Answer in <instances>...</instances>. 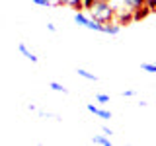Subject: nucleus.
Listing matches in <instances>:
<instances>
[{
    "instance_id": "f257e3e1",
    "label": "nucleus",
    "mask_w": 156,
    "mask_h": 146,
    "mask_svg": "<svg viewBox=\"0 0 156 146\" xmlns=\"http://www.w3.org/2000/svg\"><path fill=\"white\" fill-rule=\"evenodd\" d=\"M88 14H90V18L96 19V22L107 23V22H113V18H115V6H113V2L96 0V2L92 4V8L88 10Z\"/></svg>"
},
{
    "instance_id": "f03ea898",
    "label": "nucleus",
    "mask_w": 156,
    "mask_h": 146,
    "mask_svg": "<svg viewBox=\"0 0 156 146\" xmlns=\"http://www.w3.org/2000/svg\"><path fill=\"white\" fill-rule=\"evenodd\" d=\"M148 14H152V10H150L148 6H140V8H136V10H133V22H139V19H144Z\"/></svg>"
},
{
    "instance_id": "7ed1b4c3",
    "label": "nucleus",
    "mask_w": 156,
    "mask_h": 146,
    "mask_svg": "<svg viewBox=\"0 0 156 146\" xmlns=\"http://www.w3.org/2000/svg\"><path fill=\"white\" fill-rule=\"evenodd\" d=\"M104 33H109V35H117V33L121 31V26L117 22H107L104 23V29H101Z\"/></svg>"
},
{
    "instance_id": "20e7f679",
    "label": "nucleus",
    "mask_w": 156,
    "mask_h": 146,
    "mask_svg": "<svg viewBox=\"0 0 156 146\" xmlns=\"http://www.w3.org/2000/svg\"><path fill=\"white\" fill-rule=\"evenodd\" d=\"M18 51L22 53V55L26 57L27 61H31V62H37V61H39V57H37V55H33V53L29 51V49H27L26 45H23V43H20V45H18Z\"/></svg>"
},
{
    "instance_id": "39448f33",
    "label": "nucleus",
    "mask_w": 156,
    "mask_h": 146,
    "mask_svg": "<svg viewBox=\"0 0 156 146\" xmlns=\"http://www.w3.org/2000/svg\"><path fill=\"white\" fill-rule=\"evenodd\" d=\"M121 4H123L127 10H136V8L144 6L146 0H121Z\"/></svg>"
},
{
    "instance_id": "423d86ee",
    "label": "nucleus",
    "mask_w": 156,
    "mask_h": 146,
    "mask_svg": "<svg viewBox=\"0 0 156 146\" xmlns=\"http://www.w3.org/2000/svg\"><path fill=\"white\" fill-rule=\"evenodd\" d=\"M74 22L78 23V26H84L86 27V23H88V16L84 12H80V10H78V12L74 14Z\"/></svg>"
},
{
    "instance_id": "0eeeda50",
    "label": "nucleus",
    "mask_w": 156,
    "mask_h": 146,
    "mask_svg": "<svg viewBox=\"0 0 156 146\" xmlns=\"http://www.w3.org/2000/svg\"><path fill=\"white\" fill-rule=\"evenodd\" d=\"M86 27H88V29H94V31H101V29H104V23H100V22H96V19L88 18Z\"/></svg>"
},
{
    "instance_id": "6e6552de",
    "label": "nucleus",
    "mask_w": 156,
    "mask_h": 146,
    "mask_svg": "<svg viewBox=\"0 0 156 146\" xmlns=\"http://www.w3.org/2000/svg\"><path fill=\"white\" fill-rule=\"evenodd\" d=\"M62 6H70L74 10H82V0H61Z\"/></svg>"
},
{
    "instance_id": "1a4fd4ad",
    "label": "nucleus",
    "mask_w": 156,
    "mask_h": 146,
    "mask_svg": "<svg viewBox=\"0 0 156 146\" xmlns=\"http://www.w3.org/2000/svg\"><path fill=\"white\" fill-rule=\"evenodd\" d=\"M78 76H82V78H86V80H92V82H96L98 80V76L96 74H92V72H88V70H84V68H78Z\"/></svg>"
},
{
    "instance_id": "9d476101",
    "label": "nucleus",
    "mask_w": 156,
    "mask_h": 146,
    "mask_svg": "<svg viewBox=\"0 0 156 146\" xmlns=\"http://www.w3.org/2000/svg\"><path fill=\"white\" fill-rule=\"evenodd\" d=\"M94 144L111 146V140H109V136H101V134H98V136H94Z\"/></svg>"
},
{
    "instance_id": "9b49d317",
    "label": "nucleus",
    "mask_w": 156,
    "mask_h": 146,
    "mask_svg": "<svg viewBox=\"0 0 156 146\" xmlns=\"http://www.w3.org/2000/svg\"><path fill=\"white\" fill-rule=\"evenodd\" d=\"M49 88H51V90H55V92H61V94H68V90L62 84H58V82H51Z\"/></svg>"
},
{
    "instance_id": "f8f14e48",
    "label": "nucleus",
    "mask_w": 156,
    "mask_h": 146,
    "mask_svg": "<svg viewBox=\"0 0 156 146\" xmlns=\"http://www.w3.org/2000/svg\"><path fill=\"white\" fill-rule=\"evenodd\" d=\"M96 115H98V117H101V119H111V111H105V109H100V107H98V111H96Z\"/></svg>"
},
{
    "instance_id": "ddd939ff",
    "label": "nucleus",
    "mask_w": 156,
    "mask_h": 146,
    "mask_svg": "<svg viewBox=\"0 0 156 146\" xmlns=\"http://www.w3.org/2000/svg\"><path fill=\"white\" fill-rule=\"evenodd\" d=\"M140 68H143V70H146V72H156V64H150V62H143V64H140Z\"/></svg>"
},
{
    "instance_id": "4468645a",
    "label": "nucleus",
    "mask_w": 156,
    "mask_h": 146,
    "mask_svg": "<svg viewBox=\"0 0 156 146\" xmlns=\"http://www.w3.org/2000/svg\"><path fill=\"white\" fill-rule=\"evenodd\" d=\"M94 2H96V0H82V10H86V12H88Z\"/></svg>"
},
{
    "instance_id": "2eb2a0df",
    "label": "nucleus",
    "mask_w": 156,
    "mask_h": 146,
    "mask_svg": "<svg viewBox=\"0 0 156 146\" xmlns=\"http://www.w3.org/2000/svg\"><path fill=\"white\" fill-rule=\"evenodd\" d=\"M96 99L100 101V103H107V101H109V96H105V94H98V96H96Z\"/></svg>"
},
{
    "instance_id": "dca6fc26",
    "label": "nucleus",
    "mask_w": 156,
    "mask_h": 146,
    "mask_svg": "<svg viewBox=\"0 0 156 146\" xmlns=\"http://www.w3.org/2000/svg\"><path fill=\"white\" fill-rule=\"evenodd\" d=\"M37 6H51V0H33Z\"/></svg>"
},
{
    "instance_id": "f3484780",
    "label": "nucleus",
    "mask_w": 156,
    "mask_h": 146,
    "mask_svg": "<svg viewBox=\"0 0 156 146\" xmlns=\"http://www.w3.org/2000/svg\"><path fill=\"white\" fill-rule=\"evenodd\" d=\"M146 6L152 10V12H156V0H146Z\"/></svg>"
},
{
    "instance_id": "a211bd4d",
    "label": "nucleus",
    "mask_w": 156,
    "mask_h": 146,
    "mask_svg": "<svg viewBox=\"0 0 156 146\" xmlns=\"http://www.w3.org/2000/svg\"><path fill=\"white\" fill-rule=\"evenodd\" d=\"M101 130H104V134H107V136H111V134H113V130H111L109 127H104V129H101Z\"/></svg>"
},
{
    "instance_id": "6ab92c4d",
    "label": "nucleus",
    "mask_w": 156,
    "mask_h": 146,
    "mask_svg": "<svg viewBox=\"0 0 156 146\" xmlns=\"http://www.w3.org/2000/svg\"><path fill=\"white\" fill-rule=\"evenodd\" d=\"M123 96H125V97H133L135 92H133V90H127V92H123Z\"/></svg>"
},
{
    "instance_id": "aec40b11",
    "label": "nucleus",
    "mask_w": 156,
    "mask_h": 146,
    "mask_svg": "<svg viewBox=\"0 0 156 146\" xmlns=\"http://www.w3.org/2000/svg\"><path fill=\"white\" fill-rule=\"evenodd\" d=\"M47 29H49V31H51V33H55V31H57V27L53 26V23H47Z\"/></svg>"
},
{
    "instance_id": "412c9836",
    "label": "nucleus",
    "mask_w": 156,
    "mask_h": 146,
    "mask_svg": "<svg viewBox=\"0 0 156 146\" xmlns=\"http://www.w3.org/2000/svg\"><path fill=\"white\" fill-rule=\"evenodd\" d=\"M105 2H113V0H105Z\"/></svg>"
}]
</instances>
